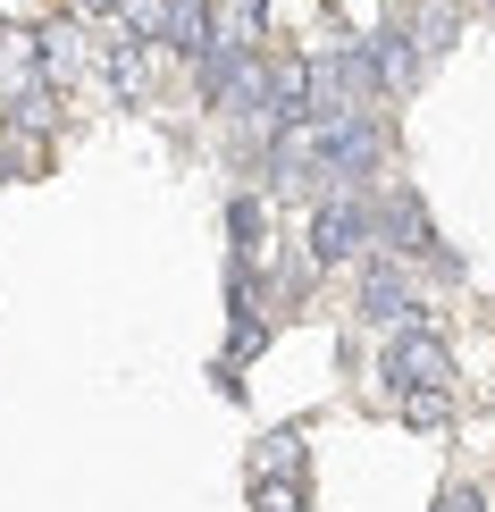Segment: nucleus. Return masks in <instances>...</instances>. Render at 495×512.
<instances>
[{"label":"nucleus","mask_w":495,"mask_h":512,"mask_svg":"<svg viewBox=\"0 0 495 512\" xmlns=\"http://www.w3.org/2000/svg\"><path fill=\"white\" fill-rule=\"evenodd\" d=\"M378 378H386L395 395H403V387H445V378H454V353H445L437 328H395V336H386Z\"/></svg>","instance_id":"nucleus-1"},{"label":"nucleus","mask_w":495,"mask_h":512,"mask_svg":"<svg viewBox=\"0 0 495 512\" xmlns=\"http://www.w3.org/2000/svg\"><path fill=\"white\" fill-rule=\"evenodd\" d=\"M370 236H378L370 202H361V194H328V202H319V219H311V261H319V269H328V261H353Z\"/></svg>","instance_id":"nucleus-2"},{"label":"nucleus","mask_w":495,"mask_h":512,"mask_svg":"<svg viewBox=\"0 0 495 512\" xmlns=\"http://www.w3.org/2000/svg\"><path fill=\"white\" fill-rule=\"evenodd\" d=\"M361 319H370V328H412V319H420L412 277H403L395 261H370V269H361Z\"/></svg>","instance_id":"nucleus-3"},{"label":"nucleus","mask_w":495,"mask_h":512,"mask_svg":"<svg viewBox=\"0 0 495 512\" xmlns=\"http://www.w3.org/2000/svg\"><path fill=\"white\" fill-rule=\"evenodd\" d=\"M361 51H370L378 93H412V84H420V42H412V34H370Z\"/></svg>","instance_id":"nucleus-4"},{"label":"nucleus","mask_w":495,"mask_h":512,"mask_svg":"<svg viewBox=\"0 0 495 512\" xmlns=\"http://www.w3.org/2000/svg\"><path fill=\"white\" fill-rule=\"evenodd\" d=\"M311 118V59H277L269 68V135Z\"/></svg>","instance_id":"nucleus-5"},{"label":"nucleus","mask_w":495,"mask_h":512,"mask_svg":"<svg viewBox=\"0 0 495 512\" xmlns=\"http://www.w3.org/2000/svg\"><path fill=\"white\" fill-rule=\"evenodd\" d=\"M101 84H110L118 101H143V84H152V42H110V51H101Z\"/></svg>","instance_id":"nucleus-6"},{"label":"nucleus","mask_w":495,"mask_h":512,"mask_svg":"<svg viewBox=\"0 0 495 512\" xmlns=\"http://www.w3.org/2000/svg\"><path fill=\"white\" fill-rule=\"evenodd\" d=\"M160 42L177 59H210V9H202V0H168V9H160Z\"/></svg>","instance_id":"nucleus-7"},{"label":"nucleus","mask_w":495,"mask_h":512,"mask_svg":"<svg viewBox=\"0 0 495 512\" xmlns=\"http://www.w3.org/2000/svg\"><path fill=\"white\" fill-rule=\"evenodd\" d=\"M34 59H42V84H76L84 76V34L76 26H51V34H34Z\"/></svg>","instance_id":"nucleus-8"},{"label":"nucleus","mask_w":495,"mask_h":512,"mask_svg":"<svg viewBox=\"0 0 495 512\" xmlns=\"http://www.w3.org/2000/svg\"><path fill=\"white\" fill-rule=\"evenodd\" d=\"M386 236H395V252H437V236H428V219H420V202H412V194L386 202Z\"/></svg>","instance_id":"nucleus-9"},{"label":"nucleus","mask_w":495,"mask_h":512,"mask_svg":"<svg viewBox=\"0 0 495 512\" xmlns=\"http://www.w3.org/2000/svg\"><path fill=\"white\" fill-rule=\"evenodd\" d=\"M445 412H454L445 387H403V420H412V429H445Z\"/></svg>","instance_id":"nucleus-10"},{"label":"nucleus","mask_w":495,"mask_h":512,"mask_svg":"<svg viewBox=\"0 0 495 512\" xmlns=\"http://www.w3.org/2000/svg\"><path fill=\"white\" fill-rule=\"evenodd\" d=\"M412 42H420V59H428V51H445V42H454V9H420Z\"/></svg>","instance_id":"nucleus-11"},{"label":"nucleus","mask_w":495,"mask_h":512,"mask_svg":"<svg viewBox=\"0 0 495 512\" xmlns=\"http://www.w3.org/2000/svg\"><path fill=\"white\" fill-rule=\"evenodd\" d=\"M118 9H126V34L135 42H160V9L168 0H118Z\"/></svg>","instance_id":"nucleus-12"},{"label":"nucleus","mask_w":495,"mask_h":512,"mask_svg":"<svg viewBox=\"0 0 495 512\" xmlns=\"http://www.w3.org/2000/svg\"><path fill=\"white\" fill-rule=\"evenodd\" d=\"M227 227H235V252H261V202H235Z\"/></svg>","instance_id":"nucleus-13"},{"label":"nucleus","mask_w":495,"mask_h":512,"mask_svg":"<svg viewBox=\"0 0 495 512\" xmlns=\"http://www.w3.org/2000/svg\"><path fill=\"white\" fill-rule=\"evenodd\" d=\"M252 504H261V512H303V487H294V479H269Z\"/></svg>","instance_id":"nucleus-14"},{"label":"nucleus","mask_w":495,"mask_h":512,"mask_svg":"<svg viewBox=\"0 0 495 512\" xmlns=\"http://www.w3.org/2000/svg\"><path fill=\"white\" fill-rule=\"evenodd\" d=\"M294 454H303V445H294V429H277V437L261 445V471H294Z\"/></svg>","instance_id":"nucleus-15"},{"label":"nucleus","mask_w":495,"mask_h":512,"mask_svg":"<svg viewBox=\"0 0 495 512\" xmlns=\"http://www.w3.org/2000/svg\"><path fill=\"white\" fill-rule=\"evenodd\" d=\"M437 512H487V504H479V496H470V487H454V496H445Z\"/></svg>","instance_id":"nucleus-16"},{"label":"nucleus","mask_w":495,"mask_h":512,"mask_svg":"<svg viewBox=\"0 0 495 512\" xmlns=\"http://www.w3.org/2000/svg\"><path fill=\"white\" fill-rule=\"evenodd\" d=\"M76 9H84V17H110V9H118V0H76Z\"/></svg>","instance_id":"nucleus-17"}]
</instances>
